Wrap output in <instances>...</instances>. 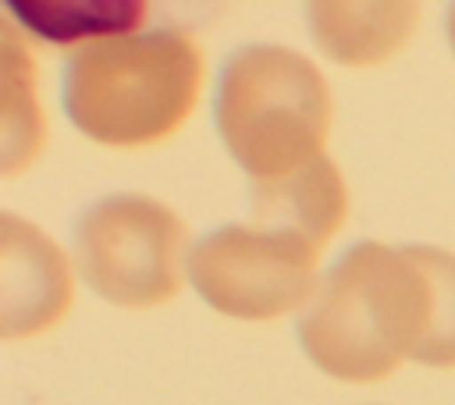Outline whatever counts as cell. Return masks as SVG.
Returning a JSON list of instances; mask_svg holds the SVG:
<instances>
[{"label":"cell","instance_id":"obj_10","mask_svg":"<svg viewBox=\"0 0 455 405\" xmlns=\"http://www.w3.org/2000/svg\"><path fill=\"white\" fill-rule=\"evenodd\" d=\"M14 14H25V21L57 43L68 39H107V36H128L139 21H146V4H11Z\"/></svg>","mask_w":455,"mask_h":405},{"label":"cell","instance_id":"obj_11","mask_svg":"<svg viewBox=\"0 0 455 405\" xmlns=\"http://www.w3.org/2000/svg\"><path fill=\"white\" fill-rule=\"evenodd\" d=\"M448 36H451V46H455V7H451V18H448Z\"/></svg>","mask_w":455,"mask_h":405},{"label":"cell","instance_id":"obj_9","mask_svg":"<svg viewBox=\"0 0 455 405\" xmlns=\"http://www.w3.org/2000/svg\"><path fill=\"white\" fill-rule=\"evenodd\" d=\"M43 146V117L32 92V60L18 46L11 21H4V174L32 163Z\"/></svg>","mask_w":455,"mask_h":405},{"label":"cell","instance_id":"obj_4","mask_svg":"<svg viewBox=\"0 0 455 405\" xmlns=\"http://www.w3.org/2000/svg\"><path fill=\"white\" fill-rule=\"evenodd\" d=\"M316 259L320 245L299 231L228 224L192 249L188 274L196 291L217 313L238 320H274L320 291Z\"/></svg>","mask_w":455,"mask_h":405},{"label":"cell","instance_id":"obj_2","mask_svg":"<svg viewBox=\"0 0 455 405\" xmlns=\"http://www.w3.org/2000/svg\"><path fill=\"white\" fill-rule=\"evenodd\" d=\"M203 89V50L181 28L82 43L68 60L64 107L103 146H149L174 135Z\"/></svg>","mask_w":455,"mask_h":405},{"label":"cell","instance_id":"obj_3","mask_svg":"<svg viewBox=\"0 0 455 405\" xmlns=\"http://www.w3.org/2000/svg\"><path fill=\"white\" fill-rule=\"evenodd\" d=\"M217 124L231 156L256 185L277 181L323 156L331 92L302 53L245 46L220 75Z\"/></svg>","mask_w":455,"mask_h":405},{"label":"cell","instance_id":"obj_5","mask_svg":"<svg viewBox=\"0 0 455 405\" xmlns=\"http://www.w3.org/2000/svg\"><path fill=\"white\" fill-rule=\"evenodd\" d=\"M185 220L149 195H110L78 224V266L114 306H160L181 288Z\"/></svg>","mask_w":455,"mask_h":405},{"label":"cell","instance_id":"obj_7","mask_svg":"<svg viewBox=\"0 0 455 405\" xmlns=\"http://www.w3.org/2000/svg\"><path fill=\"white\" fill-rule=\"evenodd\" d=\"M348 195L338 167L320 156L288 178L263 181L252 188V217L267 227H288L316 242L320 249L334 238V231L345 224Z\"/></svg>","mask_w":455,"mask_h":405},{"label":"cell","instance_id":"obj_1","mask_svg":"<svg viewBox=\"0 0 455 405\" xmlns=\"http://www.w3.org/2000/svg\"><path fill=\"white\" fill-rule=\"evenodd\" d=\"M309 359L370 384L416 359L455 366V256L434 245H352L323 277L299 323Z\"/></svg>","mask_w":455,"mask_h":405},{"label":"cell","instance_id":"obj_6","mask_svg":"<svg viewBox=\"0 0 455 405\" xmlns=\"http://www.w3.org/2000/svg\"><path fill=\"white\" fill-rule=\"evenodd\" d=\"M71 306L64 252L14 213L0 217V334L32 338L60 323Z\"/></svg>","mask_w":455,"mask_h":405},{"label":"cell","instance_id":"obj_8","mask_svg":"<svg viewBox=\"0 0 455 405\" xmlns=\"http://www.w3.org/2000/svg\"><path fill=\"white\" fill-rule=\"evenodd\" d=\"M320 50L348 68L380 64L398 53L416 28V4H313Z\"/></svg>","mask_w":455,"mask_h":405}]
</instances>
